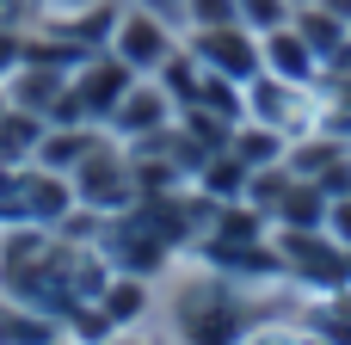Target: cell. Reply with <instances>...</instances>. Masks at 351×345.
Returning a JSON list of instances; mask_svg holds the SVG:
<instances>
[{
	"instance_id": "obj_1",
	"label": "cell",
	"mask_w": 351,
	"mask_h": 345,
	"mask_svg": "<svg viewBox=\"0 0 351 345\" xmlns=\"http://www.w3.org/2000/svg\"><path fill=\"white\" fill-rule=\"evenodd\" d=\"M185 49H191L210 74H222V80H234V86H247V80L265 74L259 31H247L241 19H234V25H197V31H185Z\"/></svg>"
},
{
	"instance_id": "obj_2",
	"label": "cell",
	"mask_w": 351,
	"mask_h": 345,
	"mask_svg": "<svg viewBox=\"0 0 351 345\" xmlns=\"http://www.w3.org/2000/svg\"><path fill=\"white\" fill-rule=\"evenodd\" d=\"M179 49V25L142 12V6H123L117 12V31H111V56L130 62L136 74H160V62Z\"/></svg>"
},
{
	"instance_id": "obj_3",
	"label": "cell",
	"mask_w": 351,
	"mask_h": 345,
	"mask_svg": "<svg viewBox=\"0 0 351 345\" xmlns=\"http://www.w3.org/2000/svg\"><path fill=\"white\" fill-rule=\"evenodd\" d=\"M68 86H74V99H80V111H86V123H93V117H111V111H117V99L136 86V68L93 49V56L68 74Z\"/></svg>"
},
{
	"instance_id": "obj_4",
	"label": "cell",
	"mask_w": 351,
	"mask_h": 345,
	"mask_svg": "<svg viewBox=\"0 0 351 345\" xmlns=\"http://www.w3.org/2000/svg\"><path fill=\"white\" fill-rule=\"evenodd\" d=\"M259 56H265V74H278V80H290V86H308V80H315V68H321V56L302 43V31H296V25L259 31Z\"/></svg>"
},
{
	"instance_id": "obj_5",
	"label": "cell",
	"mask_w": 351,
	"mask_h": 345,
	"mask_svg": "<svg viewBox=\"0 0 351 345\" xmlns=\"http://www.w3.org/2000/svg\"><path fill=\"white\" fill-rule=\"evenodd\" d=\"M173 117V93L160 86V80H142L136 74V86L117 99V111H111V123L123 130V136H142V130H160Z\"/></svg>"
},
{
	"instance_id": "obj_6",
	"label": "cell",
	"mask_w": 351,
	"mask_h": 345,
	"mask_svg": "<svg viewBox=\"0 0 351 345\" xmlns=\"http://www.w3.org/2000/svg\"><path fill=\"white\" fill-rule=\"evenodd\" d=\"M185 340L191 345H234L241 340V321H234V309L210 290L204 302H197V296L185 302Z\"/></svg>"
},
{
	"instance_id": "obj_7",
	"label": "cell",
	"mask_w": 351,
	"mask_h": 345,
	"mask_svg": "<svg viewBox=\"0 0 351 345\" xmlns=\"http://www.w3.org/2000/svg\"><path fill=\"white\" fill-rule=\"evenodd\" d=\"M241 12H234V0H185V31H197V25H234Z\"/></svg>"
},
{
	"instance_id": "obj_8",
	"label": "cell",
	"mask_w": 351,
	"mask_h": 345,
	"mask_svg": "<svg viewBox=\"0 0 351 345\" xmlns=\"http://www.w3.org/2000/svg\"><path fill=\"white\" fill-rule=\"evenodd\" d=\"M123 6H142V12H154V19H167V25L185 31V0H123Z\"/></svg>"
},
{
	"instance_id": "obj_9",
	"label": "cell",
	"mask_w": 351,
	"mask_h": 345,
	"mask_svg": "<svg viewBox=\"0 0 351 345\" xmlns=\"http://www.w3.org/2000/svg\"><path fill=\"white\" fill-rule=\"evenodd\" d=\"M327 222H333V235H339V241H351V204H333V216H327Z\"/></svg>"
}]
</instances>
